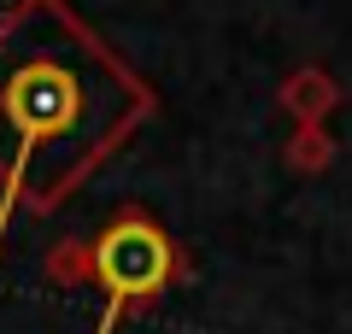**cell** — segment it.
Returning <instances> with one entry per match:
<instances>
[{"instance_id":"obj_1","label":"cell","mask_w":352,"mask_h":334,"mask_svg":"<svg viewBox=\"0 0 352 334\" xmlns=\"http://www.w3.org/2000/svg\"><path fill=\"white\" fill-rule=\"evenodd\" d=\"M153 111V94L65 0L0 18V229L18 205L53 211Z\"/></svg>"},{"instance_id":"obj_2","label":"cell","mask_w":352,"mask_h":334,"mask_svg":"<svg viewBox=\"0 0 352 334\" xmlns=\"http://www.w3.org/2000/svg\"><path fill=\"white\" fill-rule=\"evenodd\" d=\"M88 258H94V264H88V276L106 287V317H100V329H94V334H112L118 317H124L129 305H147V299L176 276L170 235H164L153 217H141V211H124V217L106 223Z\"/></svg>"}]
</instances>
